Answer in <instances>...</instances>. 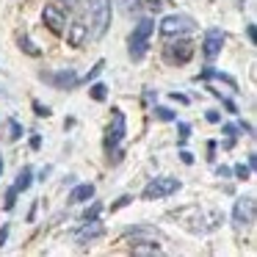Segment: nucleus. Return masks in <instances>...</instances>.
I'll return each instance as SVG.
<instances>
[{
  "label": "nucleus",
  "instance_id": "obj_1",
  "mask_svg": "<svg viewBox=\"0 0 257 257\" xmlns=\"http://www.w3.org/2000/svg\"><path fill=\"white\" fill-rule=\"evenodd\" d=\"M152 31H155V23H152V20H139V23H136V28L130 31V36H127V53H130V58H133V61H141V58L147 56Z\"/></svg>",
  "mask_w": 257,
  "mask_h": 257
},
{
  "label": "nucleus",
  "instance_id": "obj_2",
  "mask_svg": "<svg viewBox=\"0 0 257 257\" xmlns=\"http://www.w3.org/2000/svg\"><path fill=\"white\" fill-rule=\"evenodd\" d=\"M111 25V0H89V36L102 39Z\"/></svg>",
  "mask_w": 257,
  "mask_h": 257
},
{
  "label": "nucleus",
  "instance_id": "obj_3",
  "mask_svg": "<svg viewBox=\"0 0 257 257\" xmlns=\"http://www.w3.org/2000/svg\"><path fill=\"white\" fill-rule=\"evenodd\" d=\"M180 188H183V183H180L177 177H152L150 183L144 185V191H141V199H147V202L166 199V196L177 194Z\"/></svg>",
  "mask_w": 257,
  "mask_h": 257
},
{
  "label": "nucleus",
  "instance_id": "obj_4",
  "mask_svg": "<svg viewBox=\"0 0 257 257\" xmlns=\"http://www.w3.org/2000/svg\"><path fill=\"white\" fill-rule=\"evenodd\" d=\"M196 25L191 17H185V14H169V17L161 20V25H158V31H161V36H166V39H172V36H185L191 34Z\"/></svg>",
  "mask_w": 257,
  "mask_h": 257
},
{
  "label": "nucleus",
  "instance_id": "obj_5",
  "mask_svg": "<svg viewBox=\"0 0 257 257\" xmlns=\"http://www.w3.org/2000/svg\"><path fill=\"white\" fill-rule=\"evenodd\" d=\"M172 39H174V36H172ZM191 56H194V42L183 39V36H177L172 45L163 47V61L174 64V67H177V64H188Z\"/></svg>",
  "mask_w": 257,
  "mask_h": 257
},
{
  "label": "nucleus",
  "instance_id": "obj_6",
  "mask_svg": "<svg viewBox=\"0 0 257 257\" xmlns=\"http://www.w3.org/2000/svg\"><path fill=\"white\" fill-rule=\"evenodd\" d=\"M124 133H127V122H124V113L119 108H113V116H111V124L105 130V150L108 152H116L119 144H122Z\"/></svg>",
  "mask_w": 257,
  "mask_h": 257
},
{
  "label": "nucleus",
  "instance_id": "obj_7",
  "mask_svg": "<svg viewBox=\"0 0 257 257\" xmlns=\"http://www.w3.org/2000/svg\"><path fill=\"white\" fill-rule=\"evenodd\" d=\"M254 213H257L254 196H238V199H235V207H232L235 227H251V224H254Z\"/></svg>",
  "mask_w": 257,
  "mask_h": 257
},
{
  "label": "nucleus",
  "instance_id": "obj_8",
  "mask_svg": "<svg viewBox=\"0 0 257 257\" xmlns=\"http://www.w3.org/2000/svg\"><path fill=\"white\" fill-rule=\"evenodd\" d=\"M224 42H227V36H224L221 28H207L205 31V39H202V53H205L207 61H213V58L221 53Z\"/></svg>",
  "mask_w": 257,
  "mask_h": 257
},
{
  "label": "nucleus",
  "instance_id": "obj_9",
  "mask_svg": "<svg viewBox=\"0 0 257 257\" xmlns=\"http://www.w3.org/2000/svg\"><path fill=\"white\" fill-rule=\"evenodd\" d=\"M42 23H45L47 28H50L53 34H56V36H61L64 31H67V14H64L58 6L47 3V6L42 9Z\"/></svg>",
  "mask_w": 257,
  "mask_h": 257
},
{
  "label": "nucleus",
  "instance_id": "obj_10",
  "mask_svg": "<svg viewBox=\"0 0 257 257\" xmlns=\"http://www.w3.org/2000/svg\"><path fill=\"white\" fill-rule=\"evenodd\" d=\"M42 80H47V83L53 86V89H75L78 86V72L75 69H58V72H42Z\"/></svg>",
  "mask_w": 257,
  "mask_h": 257
},
{
  "label": "nucleus",
  "instance_id": "obj_11",
  "mask_svg": "<svg viewBox=\"0 0 257 257\" xmlns=\"http://www.w3.org/2000/svg\"><path fill=\"white\" fill-rule=\"evenodd\" d=\"M67 42L72 47H83L86 45V39H89V23H86L83 17H75L72 23H67Z\"/></svg>",
  "mask_w": 257,
  "mask_h": 257
},
{
  "label": "nucleus",
  "instance_id": "obj_12",
  "mask_svg": "<svg viewBox=\"0 0 257 257\" xmlns=\"http://www.w3.org/2000/svg\"><path fill=\"white\" fill-rule=\"evenodd\" d=\"M100 235H102V221L100 218H89V221L75 232V243L86 246V243H91V240H97Z\"/></svg>",
  "mask_w": 257,
  "mask_h": 257
},
{
  "label": "nucleus",
  "instance_id": "obj_13",
  "mask_svg": "<svg viewBox=\"0 0 257 257\" xmlns=\"http://www.w3.org/2000/svg\"><path fill=\"white\" fill-rule=\"evenodd\" d=\"M124 238H133V243H136V240H163V235L158 232L155 227L136 224V227H127V229H124Z\"/></svg>",
  "mask_w": 257,
  "mask_h": 257
},
{
  "label": "nucleus",
  "instance_id": "obj_14",
  "mask_svg": "<svg viewBox=\"0 0 257 257\" xmlns=\"http://www.w3.org/2000/svg\"><path fill=\"white\" fill-rule=\"evenodd\" d=\"M91 196H94V185H91V183H80V185H75V188L69 191V202H72V205L89 202Z\"/></svg>",
  "mask_w": 257,
  "mask_h": 257
},
{
  "label": "nucleus",
  "instance_id": "obj_15",
  "mask_svg": "<svg viewBox=\"0 0 257 257\" xmlns=\"http://www.w3.org/2000/svg\"><path fill=\"white\" fill-rule=\"evenodd\" d=\"M130 251L133 254H163V249L155 240H136V243H130Z\"/></svg>",
  "mask_w": 257,
  "mask_h": 257
},
{
  "label": "nucleus",
  "instance_id": "obj_16",
  "mask_svg": "<svg viewBox=\"0 0 257 257\" xmlns=\"http://www.w3.org/2000/svg\"><path fill=\"white\" fill-rule=\"evenodd\" d=\"M31 183H34V169H31V166H23V169H20V174H17V183H14V188L23 194V191L31 188Z\"/></svg>",
  "mask_w": 257,
  "mask_h": 257
},
{
  "label": "nucleus",
  "instance_id": "obj_17",
  "mask_svg": "<svg viewBox=\"0 0 257 257\" xmlns=\"http://www.w3.org/2000/svg\"><path fill=\"white\" fill-rule=\"evenodd\" d=\"M113 3H116L124 14H136V12L144 9V0H113Z\"/></svg>",
  "mask_w": 257,
  "mask_h": 257
},
{
  "label": "nucleus",
  "instance_id": "obj_18",
  "mask_svg": "<svg viewBox=\"0 0 257 257\" xmlns=\"http://www.w3.org/2000/svg\"><path fill=\"white\" fill-rule=\"evenodd\" d=\"M152 113H155V119H161V122H174V119H177V113H174L172 108H166V105H155Z\"/></svg>",
  "mask_w": 257,
  "mask_h": 257
},
{
  "label": "nucleus",
  "instance_id": "obj_19",
  "mask_svg": "<svg viewBox=\"0 0 257 257\" xmlns=\"http://www.w3.org/2000/svg\"><path fill=\"white\" fill-rule=\"evenodd\" d=\"M89 94H91V100L105 102V100H108V86H105V83H94V86L89 89Z\"/></svg>",
  "mask_w": 257,
  "mask_h": 257
},
{
  "label": "nucleus",
  "instance_id": "obj_20",
  "mask_svg": "<svg viewBox=\"0 0 257 257\" xmlns=\"http://www.w3.org/2000/svg\"><path fill=\"white\" fill-rule=\"evenodd\" d=\"M20 50H25L28 56H34V58H39V56H42V50H39V47H36L31 39H28V36H20Z\"/></svg>",
  "mask_w": 257,
  "mask_h": 257
},
{
  "label": "nucleus",
  "instance_id": "obj_21",
  "mask_svg": "<svg viewBox=\"0 0 257 257\" xmlns=\"http://www.w3.org/2000/svg\"><path fill=\"white\" fill-rule=\"evenodd\" d=\"M102 69H105V61H102V58H100V61H97V64H94V67H91V72H89V75H86V78H78V83H89V80H94V78H97V75H100V72H102Z\"/></svg>",
  "mask_w": 257,
  "mask_h": 257
},
{
  "label": "nucleus",
  "instance_id": "obj_22",
  "mask_svg": "<svg viewBox=\"0 0 257 257\" xmlns=\"http://www.w3.org/2000/svg\"><path fill=\"white\" fill-rule=\"evenodd\" d=\"M20 136H23V124H20L17 119H9V139L17 141Z\"/></svg>",
  "mask_w": 257,
  "mask_h": 257
},
{
  "label": "nucleus",
  "instance_id": "obj_23",
  "mask_svg": "<svg viewBox=\"0 0 257 257\" xmlns=\"http://www.w3.org/2000/svg\"><path fill=\"white\" fill-rule=\"evenodd\" d=\"M100 210H102V202L94 199V202H91V207L83 213V221H89V218H100Z\"/></svg>",
  "mask_w": 257,
  "mask_h": 257
},
{
  "label": "nucleus",
  "instance_id": "obj_24",
  "mask_svg": "<svg viewBox=\"0 0 257 257\" xmlns=\"http://www.w3.org/2000/svg\"><path fill=\"white\" fill-rule=\"evenodd\" d=\"M17 194H20V191L14 188V185H12V188H9V191H6V202H3V207H6V210H12V207L17 205Z\"/></svg>",
  "mask_w": 257,
  "mask_h": 257
},
{
  "label": "nucleus",
  "instance_id": "obj_25",
  "mask_svg": "<svg viewBox=\"0 0 257 257\" xmlns=\"http://www.w3.org/2000/svg\"><path fill=\"white\" fill-rule=\"evenodd\" d=\"M177 133H180V144H185V141L191 139V124L188 122H177Z\"/></svg>",
  "mask_w": 257,
  "mask_h": 257
},
{
  "label": "nucleus",
  "instance_id": "obj_26",
  "mask_svg": "<svg viewBox=\"0 0 257 257\" xmlns=\"http://www.w3.org/2000/svg\"><path fill=\"white\" fill-rule=\"evenodd\" d=\"M232 174H235V177H238V180H249L251 169H249V166H243V163H238V166L232 169Z\"/></svg>",
  "mask_w": 257,
  "mask_h": 257
},
{
  "label": "nucleus",
  "instance_id": "obj_27",
  "mask_svg": "<svg viewBox=\"0 0 257 257\" xmlns=\"http://www.w3.org/2000/svg\"><path fill=\"white\" fill-rule=\"evenodd\" d=\"M224 136H227V139H235V136H240V124H224Z\"/></svg>",
  "mask_w": 257,
  "mask_h": 257
},
{
  "label": "nucleus",
  "instance_id": "obj_28",
  "mask_svg": "<svg viewBox=\"0 0 257 257\" xmlns=\"http://www.w3.org/2000/svg\"><path fill=\"white\" fill-rule=\"evenodd\" d=\"M34 113H36V116H50V108H47V105H42V102H36V100H34Z\"/></svg>",
  "mask_w": 257,
  "mask_h": 257
},
{
  "label": "nucleus",
  "instance_id": "obj_29",
  "mask_svg": "<svg viewBox=\"0 0 257 257\" xmlns=\"http://www.w3.org/2000/svg\"><path fill=\"white\" fill-rule=\"evenodd\" d=\"M216 174H218L221 180H229V177H232V169H229V166H218Z\"/></svg>",
  "mask_w": 257,
  "mask_h": 257
},
{
  "label": "nucleus",
  "instance_id": "obj_30",
  "mask_svg": "<svg viewBox=\"0 0 257 257\" xmlns=\"http://www.w3.org/2000/svg\"><path fill=\"white\" fill-rule=\"evenodd\" d=\"M180 161H183L185 166H191V163H194V155H191L188 150H180Z\"/></svg>",
  "mask_w": 257,
  "mask_h": 257
},
{
  "label": "nucleus",
  "instance_id": "obj_31",
  "mask_svg": "<svg viewBox=\"0 0 257 257\" xmlns=\"http://www.w3.org/2000/svg\"><path fill=\"white\" fill-rule=\"evenodd\" d=\"M6 240H9V224H3V227H0V249L6 246Z\"/></svg>",
  "mask_w": 257,
  "mask_h": 257
},
{
  "label": "nucleus",
  "instance_id": "obj_32",
  "mask_svg": "<svg viewBox=\"0 0 257 257\" xmlns=\"http://www.w3.org/2000/svg\"><path fill=\"white\" fill-rule=\"evenodd\" d=\"M133 202V196H122V199L116 202V205H111V210H119V207H124V205H130Z\"/></svg>",
  "mask_w": 257,
  "mask_h": 257
},
{
  "label": "nucleus",
  "instance_id": "obj_33",
  "mask_svg": "<svg viewBox=\"0 0 257 257\" xmlns=\"http://www.w3.org/2000/svg\"><path fill=\"white\" fill-rule=\"evenodd\" d=\"M39 147H42V136L34 133V136H31V150H39Z\"/></svg>",
  "mask_w": 257,
  "mask_h": 257
},
{
  "label": "nucleus",
  "instance_id": "obj_34",
  "mask_svg": "<svg viewBox=\"0 0 257 257\" xmlns=\"http://www.w3.org/2000/svg\"><path fill=\"white\" fill-rule=\"evenodd\" d=\"M246 36H249V42H251V45H254V39H257V34H254V25H246Z\"/></svg>",
  "mask_w": 257,
  "mask_h": 257
},
{
  "label": "nucleus",
  "instance_id": "obj_35",
  "mask_svg": "<svg viewBox=\"0 0 257 257\" xmlns=\"http://www.w3.org/2000/svg\"><path fill=\"white\" fill-rule=\"evenodd\" d=\"M144 6H150L152 12H161V6H163V3H161V0H147Z\"/></svg>",
  "mask_w": 257,
  "mask_h": 257
},
{
  "label": "nucleus",
  "instance_id": "obj_36",
  "mask_svg": "<svg viewBox=\"0 0 257 257\" xmlns=\"http://www.w3.org/2000/svg\"><path fill=\"white\" fill-rule=\"evenodd\" d=\"M205 119H207V122H213V124H216V122H218V119H221V116H218L216 111H207V113H205Z\"/></svg>",
  "mask_w": 257,
  "mask_h": 257
},
{
  "label": "nucleus",
  "instance_id": "obj_37",
  "mask_svg": "<svg viewBox=\"0 0 257 257\" xmlns=\"http://www.w3.org/2000/svg\"><path fill=\"white\" fill-rule=\"evenodd\" d=\"M172 100H177V102H188V97H185V94H177V91H172Z\"/></svg>",
  "mask_w": 257,
  "mask_h": 257
},
{
  "label": "nucleus",
  "instance_id": "obj_38",
  "mask_svg": "<svg viewBox=\"0 0 257 257\" xmlns=\"http://www.w3.org/2000/svg\"><path fill=\"white\" fill-rule=\"evenodd\" d=\"M64 3H67L69 9H78V6H80V0H64Z\"/></svg>",
  "mask_w": 257,
  "mask_h": 257
},
{
  "label": "nucleus",
  "instance_id": "obj_39",
  "mask_svg": "<svg viewBox=\"0 0 257 257\" xmlns=\"http://www.w3.org/2000/svg\"><path fill=\"white\" fill-rule=\"evenodd\" d=\"M0 174H3V155H0Z\"/></svg>",
  "mask_w": 257,
  "mask_h": 257
}]
</instances>
